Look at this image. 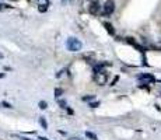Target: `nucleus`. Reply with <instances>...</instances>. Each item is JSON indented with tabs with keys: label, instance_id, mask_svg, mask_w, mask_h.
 Returning a JSON list of instances; mask_svg holds the SVG:
<instances>
[{
	"label": "nucleus",
	"instance_id": "nucleus-1",
	"mask_svg": "<svg viewBox=\"0 0 161 140\" xmlns=\"http://www.w3.org/2000/svg\"><path fill=\"white\" fill-rule=\"evenodd\" d=\"M66 46H67V49H69L70 52H79V50H81L83 43L80 42V39H77V38L70 37L69 39H67V42H66Z\"/></svg>",
	"mask_w": 161,
	"mask_h": 140
},
{
	"label": "nucleus",
	"instance_id": "nucleus-2",
	"mask_svg": "<svg viewBox=\"0 0 161 140\" xmlns=\"http://www.w3.org/2000/svg\"><path fill=\"white\" fill-rule=\"evenodd\" d=\"M94 81H95L98 86H104V84L108 81V74H107L105 70H101V72H94V76H92Z\"/></svg>",
	"mask_w": 161,
	"mask_h": 140
},
{
	"label": "nucleus",
	"instance_id": "nucleus-3",
	"mask_svg": "<svg viewBox=\"0 0 161 140\" xmlns=\"http://www.w3.org/2000/svg\"><path fill=\"white\" fill-rule=\"evenodd\" d=\"M114 10H115V3H114V0H107L105 3H104V6H102V16H111L112 13H114Z\"/></svg>",
	"mask_w": 161,
	"mask_h": 140
},
{
	"label": "nucleus",
	"instance_id": "nucleus-4",
	"mask_svg": "<svg viewBox=\"0 0 161 140\" xmlns=\"http://www.w3.org/2000/svg\"><path fill=\"white\" fill-rule=\"evenodd\" d=\"M88 11H90V14H92V16H98V13L101 11V6H99L98 2H95V3H90Z\"/></svg>",
	"mask_w": 161,
	"mask_h": 140
},
{
	"label": "nucleus",
	"instance_id": "nucleus-5",
	"mask_svg": "<svg viewBox=\"0 0 161 140\" xmlns=\"http://www.w3.org/2000/svg\"><path fill=\"white\" fill-rule=\"evenodd\" d=\"M139 80H146V81H150V83H154L155 79H154V76L146 73V74H140V76H139Z\"/></svg>",
	"mask_w": 161,
	"mask_h": 140
},
{
	"label": "nucleus",
	"instance_id": "nucleus-6",
	"mask_svg": "<svg viewBox=\"0 0 161 140\" xmlns=\"http://www.w3.org/2000/svg\"><path fill=\"white\" fill-rule=\"evenodd\" d=\"M126 41H128V43L133 45V46H135L136 49H139V50H140V52H144V49H143V48H141L140 45H139V43L136 42V41H133V38H126Z\"/></svg>",
	"mask_w": 161,
	"mask_h": 140
},
{
	"label": "nucleus",
	"instance_id": "nucleus-7",
	"mask_svg": "<svg viewBox=\"0 0 161 140\" xmlns=\"http://www.w3.org/2000/svg\"><path fill=\"white\" fill-rule=\"evenodd\" d=\"M104 27H105V30L108 31L109 35H115V30H114V27H112V24H109V23H104Z\"/></svg>",
	"mask_w": 161,
	"mask_h": 140
},
{
	"label": "nucleus",
	"instance_id": "nucleus-8",
	"mask_svg": "<svg viewBox=\"0 0 161 140\" xmlns=\"http://www.w3.org/2000/svg\"><path fill=\"white\" fill-rule=\"evenodd\" d=\"M39 125L43 127V129H48V123H46V119H45L43 116L39 118Z\"/></svg>",
	"mask_w": 161,
	"mask_h": 140
},
{
	"label": "nucleus",
	"instance_id": "nucleus-9",
	"mask_svg": "<svg viewBox=\"0 0 161 140\" xmlns=\"http://www.w3.org/2000/svg\"><path fill=\"white\" fill-rule=\"evenodd\" d=\"M46 9H48V4H39V7H38V10H39L41 13H45Z\"/></svg>",
	"mask_w": 161,
	"mask_h": 140
},
{
	"label": "nucleus",
	"instance_id": "nucleus-10",
	"mask_svg": "<svg viewBox=\"0 0 161 140\" xmlns=\"http://www.w3.org/2000/svg\"><path fill=\"white\" fill-rule=\"evenodd\" d=\"M86 136L88 137V139H91V140H97V136L94 133H91V132H87L86 133Z\"/></svg>",
	"mask_w": 161,
	"mask_h": 140
},
{
	"label": "nucleus",
	"instance_id": "nucleus-11",
	"mask_svg": "<svg viewBox=\"0 0 161 140\" xmlns=\"http://www.w3.org/2000/svg\"><path fill=\"white\" fill-rule=\"evenodd\" d=\"M39 108H41V109H46V108H48L46 101H41V102H39Z\"/></svg>",
	"mask_w": 161,
	"mask_h": 140
},
{
	"label": "nucleus",
	"instance_id": "nucleus-12",
	"mask_svg": "<svg viewBox=\"0 0 161 140\" xmlns=\"http://www.w3.org/2000/svg\"><path fill=\"white\" fill-rule=\"evenodd\" d=\"M58 102H59V105H60L62 108H66V105H67V104H66V101H63V100H59Z\"/></svg>",
	"mask_w": 161,
	"mask_h": 140
},
{
	"label": "nucleus",
	"instance_id": "nucleus-13",
	"mask_svg": "<svg viewBox=\"0 0 161 140\" xmlns=\"http://www.w3.org/2000/svg\"><path fill=\"white\" fill-rule=\"evenodd\" d=\"M62 93H63V91L60 90V88H56V91H55V94H56V97H60V95H62Z\"/></svg>",
	"mask_w": 161,
	"mask_h": 140
},
{
	"label": "nucleus",
	"instance_id": "nucleus-14",
	"mask_svg": "<svg viewBox=\"0 0 161 140\" xmlns=\"http://www.w3.org/2000/svg\"><path fill=\"white\" fill-rule=\"evenodd\" d=\"M91 100H94V97H92V95H88V97H83V101H91Z\"/></svg>",
	"mask_w": 161,
	"mask_h": 140
},
{
	"label": "nucleus",
	"instance_id": "nucleus-15",
	"mask_svg": "<svg viewBox=\"0 0 161 140\" xmlns=\"http://www.w3.org/2000/svg\"><path fill=\"white\" fill-rule=\"evenodd\" d=\"M98 105H99V102H91V104H90V107H91V108H97Z\"/></svg>",
	"mask_w": 161,
	"mask_h": 140
},
{
	"label": "nucleus",
	"instance_id": "nucleus-16",
	"mask_svg": "<svg viewBox=\"0 0 161 140\" xmlns=\"http://www.w3.org/2000/svg\"><path fill=\"white\" fill-rule=\"evenodd\" d=\"M3 105H4L6 108H11V105H10V104H7V102H3Z\"/></svg>",
	"mask_w": 161,
	"mask_h": 140
},
{
	"label": "nucleus",
	"instance_id": "nucleus-17",
	"mask_svg": "<svg viewBox=\"0 0 161 140\" xmlns=\"http://www.w3.org/2000/svg\"><path fill=\"white\" fill-rule=\"evenodd\" d=\"M17 137H18L20 140H31V139H27V137H21V136H17Z\"/></svg>",
	"mask_w": 161,
	"mask_h": 140
},
{
	"label": "nucleus",
	"instance_id": "nucleus-18",
	"mask_svg": "<svg viewBox=\"0 0 161 140\" xmlns=\"http://www.w3.org/2000/svg\"><path fill=\"white\" fill-rule=\"evenodd\" d=\"M95 2H98V0H90V3H95Z\"/></svg>",
	"mask_w": 161,
	"mask_h": 140
},
{
	"label": "nucleus",
	"instance_id": "nucleus-19",
	"mask_svg": "<svg viewBox=\"0 0 161 140\" xmlns=\"http://www.w3.org/2000/svg\"><path fill=\"white\" fill-rule=\"evenodd\" d=\"M39 140H48L46 137H39Z\"/></svg>",
	"mask_w": 161,
	"mask_h": 140
},
{
	"label": "nucleus",
	"instance_id": "nucleus-20",
	"mask_svg": "<svg viewBox=\"0 0 161 140\" xmlns=\"http://www.w3.org/2000/svg\"><path fill=\"white\" fill-rule=\"evenodd\" d=\"M3 77H4V74H0V79H3Z\"/></svg>",
	"mask_w": 161,
	"mask_h": 140
},
{
	"label": "nucleus",
	"instance_id": "nucleus-21",
	"mask_svg": "<svg viewBox=\"0 0 161 140\" xmlns=\"http://www.w3.org/2000/svg\"><path fill=\"white\" fill-rule=\"evenodd\" d=\"M2 57H3V53H0V59H2Z\"/></svg>",
	"mask_w": 161,
	"mask_h": 140
},
{
	"label": "nucleus",
	"instance_id": "nucleus-22",
	"mask_svg": "<svg viewBox=\"0 0 161 140\" xmlns=\"http://www.w3.org/2000/svg\"><path fill=\"white\" fill-rule=\"evenodd\" d=\"M13 2H16V0H13Z\"/></svg>",
	"mask_w": 161,
	"mask_h": 140
}]
</instances>
